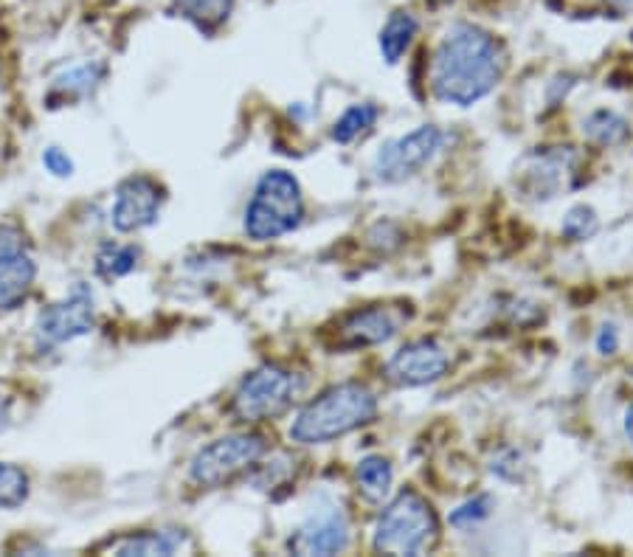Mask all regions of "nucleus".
I'll list each match as a JSON object with an SVG mask.
<instances>
[{"label": "nucleus", "instance_id": "obj_1", "mask_svg": "<svg viewBox=\"0 0 633 557\" xmlns=\"http://www.w3.org/2000/svg\"><path fill=\"white\" fill-rule=\"evenodd\" d=\"M507 54L501 42L473 23H457L443 35L431 60V90L439 102L473 108L498 88Z\"/></svg>", "mask_w": 633, "mask_h": 557}, {"label": "nucleus", "instance_id": "obj_2", "mask_svg": "<svg viewBox=\"0 0 633 557\" xmlns=\"http://www.w3.org/2000/svg\"><path fill=\"white\" fill-rule=\"evenodd\" d=\"M377 397L367 383L349 381L321 392L307 403L290 425V440L296 445H327L375 420Z\"/></svg>", "mask_w": 633, "mask_h": 557}, {"label": "nucleus", "instance_id": "obj_3", "mask_svg": "<svg viewBox=\"0 0 633 557\" xmlns=\"http://www.w3.org/2000/svg\"><path fill=\"white\" fill-rule=\"evenodd\" d=\"M439 535L434 507L414 490H402L386 504L375 523L372 549L381 555H422Z\"/></svg>", "mask_w": 633, "mask_h": 557}, {"label": "nucleus", "instance_id": "obj_4", "mask_svg": "<svg viewBox=\"0 0 633 557\" xmlns=\"http://www.w3.org/2000/svg\"><path fill=\"white\" fill-rule=\"evenodd\" d=\"M305 220L301 186L290 172L271 170L253 186V198L246 209V234L257 243L280 239L296 232Z\"/></svg>", "mask_w": 633, "mask_h": 557}, {"label": "nucleus", "instance_id": "obj_5", "mask_svg": "<svg viewBox=\"0 0 633 557\" xmlns=\"http://www.w3.org/2000/svg\"><path fill=\"white\" fill-rule=\"evenodd\" d=\"M268 454V440L253 431L228 434L209 442L189 462V479L198 487H223L239 473L257 468L259 459Z\"/></svg>", "mask_w": 633, "mask_h": 557}, {"label": "nucleus", "instance_id": "obj_6", "mask_svg": "<svg viewBox=\"0 0 633 557\" xmlns=\"http://www.w3.org/2000/svg\"><path fill=\"white\" fill-rule=\"evenodd\" d=\"M299 381L290 369L265 363L243 377L232 397V411L243 422H265L294 406Z\"/></svg>", "mask_w": 633, "mask_h": 557}, {"label": "nucleus", "instance_id": "obj_7", "mask_svg": "<svg viewBox=\"0 0 633 557\" xmlns=\"http://www.w3.org/2000/svg\"><path fill=\"white\" fill-rule=\"evenodd\" d=\"M445 133L434 124H422L406 136L392 138L381 147L372 161V172L381 184H402L409 177L420 175L443 150Z\"/></svg>", "mask_w": 633, "mask_h": 557}, {"label": "nucleus", "instance_id": "obj_8", "mask_svg": "<svg viewBox=\"0 0 633 557\" xmlns=\"http://www.w3.org/2000/svg\"><path fill=\"white\" fill-rule=\"evenodd\" d=\"M96 326V299L94 290L76 285L62 301L42 310L35 324V344L40 352L62 347L69 341L94 333Z\"/></svg>", "mask_w": 633, "mask_h": 557}, {"label": "nucleus", "instance_id": "obj_9", "mask_svg": "<svg viewBox=\"0 0 633 557\" xmlns=\"http://www.w3.org/2000/svg\"><path fill=\"white\" fill-rule=\"evenodd\" d=\"M164 186L152 181L147 175H133L127 181H122L116 189V200H113V211H110V220H113V228L122 234L141 232L147 225H152L161 214V206H164Z\"/></svg>", "mask_w": 633, "mask_h": 557}, {"label": "nucleus", "instance_id": "obj_10", "mask_svg": "<svg viewBox=\"0 0 633 557\" xmlns=\"http://www.w3.org/2000/svg\"><path fill=\"white\" fill-rule=\"evenodd\" d=\"M450 367V358L436 341L420 338L411 341L406 347L397 349L386 363V377L395 386L402 388H417L436 383L439 377H445Z\"/></svg>", "mask_w": 633, "mask_h": 557}, {"label": "nucleus", "instance_id": "obj_11", "mask_svg": "<svg viewBox=\"0 0 633 557\" xmlns=\"http://www.w3.org/2000/svg\"><path fill=\"white\" fill-rule=\"evenodd\" d=\"M349 546V518L338 507L319 510L301 523L296 535L287 541V549L301 557L338 555Z\"/></svg>", "mask_w": 633, "mask_h": 557}, {"label": "nucleus", "instance_id": "obj_12", "mask_svg": "<svg viewBox=\"0 0 633 557\" xmlns=\"http://www.w3.org/2000/svg\"><path fill=\"white\" fill-rule=\"evenodd\" d=\"M400 330V319H397L388 307H367V310H355L338 324V347L344 349H363L377 347L392 341Z\"/></svg>", "mask_w": 633, "mask_h": 557}, {"label": "nucleus", "instance_id": "obj_13", "mask_svg": "<svg viewBox=\"0 0 633 557\" xmlns=\"http://www.w3.org/2000/svg\"><path fill=\"white\" fill-rule=\"evenodd\" d=\"M37 265L23 248L0 251V310H14L35 285Z\"/></svg>", "mask_w": 633, "mask_h": 557}, {"label": "nucleus", "instance_id": "obj_14", "mask_svg": "<svg viewBox=\"0 0 633 557\" xmlns=\"http://www.w3.org/2000/svg\"><path fill=\"white\" fill-rule=\"evenodd\" d=\"M574 166V152L566 150H549V152H538L532 158V166L524 172L526 177V191L535 195V198L546 200L555 198L558 186L563 184L566 175H572Z\"/></svg>", "mask_w": 633, "mask_h": 557}, {"label": "nucleus", "instance_id": "obj_15", "mask_svg": "<svg viewBox=\"0 0 633 557\" xmlns=\"http://www.w3.org/2000/svg\"><path fill=\"white\" fill-rule=\"evenodd\" d=\"M189 544L184 530H156V532H138L113 546V555L119 557H150V555H177Z\"/></svg>", "mask_w": 633, "mask_h": 557}, {"label": "nucleus", "instance_id": "obj_16", "mask_svg": "<svg viewBox=\"0 0 633 557\" xmlns=\"http://www.w3.org/2000/svg\"><path fill=\"white\" fill-rule=\"evenodd\" d=\"M417 28H420L417 26V17L411 12H406V9H397V12L388 14V21L381 28V37H377L381 54L388 65H397L402 60V54L414 42Z\"/></svg>", "mask_w": 633, "mask_h": 557}, {"label": "nucleus", "instance_id": "obj_17", "mask_svg": "<svg viewBox=\"0 0 633 557\" xmlns=\"http://www.w3.org/2000/svg\"><path fill=\"white\" fill-rule=\"evenodd\" d=\"M175 9L200 32H218L234 12V0H175Z\"/></svg>", "mask_w": 633, "mask_h": 557}, {"label": "nucleus", "instance_id": "obj_18", "mask_svg": "<svg viewBox=\"0 0 633 557\" xmlns=\"http://www.w3.org/2000/svg\"><path fill=\"white\" fill-rule=\"evenodd\" d=\"M355 476H358V484L369 502H383L392 490V482H395V470L383 456H367L355 468Z\"/></svg>", "mask_w": 633, "mask_h": 557}, {"label": "nucleus", "instance_id": "obj_19", "mask_svg": "<svg viewBox=\"0 0 633 557\" xmlns=\"http://www.w3.org/2000/svg\"><path fill=\"white\" fill-rule=\"evenodd\" d=\"M377 119H381V110L372 102H361L347 108L338 116V122L333 124V141L338 144H352L355 138L367 136L369 129L375 127Z\"/></svg>", "mask_w": 633, "mask_h": 557}, {"label": "nucleus", "instance_id": "obj_20", "mask_svg": "<svg viewBox=\"0 0 633 557\" xmlns=\"http://www.w3.org/2000/svg\"><path fill=\"white\" fill-rule=\"evenodd\" d=\"M138 259H141V251L136 245L104 243L96 253V273L102 278H122L136 271Z\"/></svg>", "mask_w": 633, "mask_h": 557}, {"label": "nucleus", "instance_id": "obj_21", "mask_svg": "<svg viewBox=\"0 0 633 557\" xmlns=\"http://www.w3.org/2000/svg\"><path fill=\"white\" fill-rule=\"evenodd\" d=\"M628 122L613 113V110H597L583 122V133H586L588 141L599 144V147H611V144H620L628 136Z\"/></svg>", "mask_w": 633, "mask_h": 557}, {"label": "nucleus", "instance_id": "obj_22", "mask_svg": "<svg viewBox=\"0 0 633 557\" xmlns=\"http://www.w3.org/2000/svg\"><path fill=\"white\" fill-rule=\"evenodd\" d=\"M104 69L102 65H96V62H83V65H74L65 74H60L54 79V94L62 96H88L90 90L102 82Z\"/></svg>", "mask_w": 633, "mask_h": 557}, {"label": "nucleus", "instance_id": "obj_23", "mask_svg": "<svg viewBox=\"0 0 633 557\" xmlns=\"http://www.w3.org/2000/svg\"><path fill=\"white\" fill-rule=\"evenodd\" d=\"M28 473L12 462H0V510H14L28 498Z\"/></svg>", "mask_w": 633, "mask_h": 557}, {"label": "nucleus", "instance_id": "obj_24", "mask_svg": "<svg viewBox=\"0 0 633 557\" xmlns=\"http://www.w3.org/2000/svg\"><path fill=\"white\" fill-rule=\"evenodd\" d=\"M597 214H594L592 206H574L563 218V234L572 243H583V239L597 234Z\"/></svg>", "mask_w": 633, "mask_h": 557}, {"label": "nucleus", "instance_id": "obj_25", "mask_svg": "<svg viewBox=\"0 0 633 557\" xmlns=\"http://www.w3.org/2000/svg\"><path fill=\"white\" fill-rule=\"evenodd\" d=\"M491 512H493V498L476 496V498H470V502L459 504L457 510L450 512V523L459 527V530H470V527L482 523L484 518H491Z\"/></svg>", "mask_w": 633, "mask_h": 557}, {"label": "nucleus", "instance_id": "obj_26", "mask_svg": "<svg viewBox=\"0 0 633 557\" xmlns=\"http://www.w3.org/2000/svg\"><path fill=\"white\" fill-rule=\"evenodd\" d=\"M42 166L54 177H71L74 175V161H71L69 152H62L60 147H48L42 152Z\"/></svg>", "mask_w": 633, "mask_h": 557}, {"label": "nucleus", "instance_id": "obj_27", "mask_svg": "<svg viewBox=\"0 0 633 557\" xmlns=\"http://www.w3.org/2000/svg\"><path fill=\"white\" fill-rule=\"evenodd\" d=\"M617 347H620V335H617V330H613V326H603L597 335V352L613 355L617 352Z\"/></svg>", "mask_w": 633, "mask_h": 557}, {"label": "nucleus", "instance_id": "obj_28", "mask_svg": "<svg viewBox=\"0 0 633 557\" xmlns=\"http://www.w3.org/2000/svg\"><path fill=\"white\" fill-rule=\"evenodd\" d=\"M12 248H23L21 232H14L9 225H0V251H12Z\"/></svg>", "mask_w": 633, "mask_h": 557}, {"label": "nucleus", "instance_id": "obj_29", "mask_svg": "<svg viewBox=\"0 0 633 557\" xmlns=\"http://www.w3.org/2000/svg\"><path fill=\"white\" fill-rule=\"evenodd\" d=\"M606 3L613 9H620V12H631L633 9V0H606Z\"/></svg>", "mask_w": 633, "mask_h": 557}, {"label": "nucleus", "instance_id": "obj_30", "mask_svg": "<svg viewBox=\"0 0 633 557\" xmlns=\"http://www.w3.org/2000/svg\"><path fill=\"white\" fill-rule=\"evenodd\" d=\"M7 425H9V406L7 403H0V434L7 431Z\"/></svg>", "mask_w": 633, "mask_h": 557}, {"label": "nucleus", "instance_id": "obj_31", "mask_svg": "<svg viewBox=\"0 0 633 557\" xmlns=\"http://www.w3.org/2000/svg\"><path fill=\"white\" fill-rule=\"evenodd\" d=\"M625 434H628V440H631V445H633V406L625 411Z\"/></svg>", "mask_w": 633, "mask_h": 557}, {"label": "nucleus", "instance_id": "obj_32", "mask_svg": "<svg viewBox=\"0 0 633 557\" xmlns=\"http://www.w3.org/2000/svg\"><path fill=\"white\" fill-rule=\"evenodd\" d=\"M434 3H448V0H434Z\"/></svg>", "mask_w": 633, "mask_h": 557}]
</instances>
